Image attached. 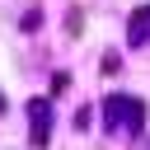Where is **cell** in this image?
Here are the masks:
<instances>
[{"instance_id": "obj_1", "label": "cell", "mask_w": 150, "mask_h": 150, "mask_svg": "<svg viewBox=\"0 0 150 150\" xmlns=\"http://www.w3.org/2000/svg\"><path fill=\"white\" fill-rule=\"evenodd\" d=\"M103 122L112 127V131H141L145 127V103L141 98H131V94H108L103 98Z\"/></svg>"}, {"instance_id": "obj_2", "label": "cell", "mask_w": 150, "mask_h": 150, "mask_svg": "<svg viewBox=\"0 0 150 150\" xmlns=\"http://www.w3.org/2000/svg\"><path fill=\"white\" fill-rule=\"evenodd\" d=\"M47 136H52V98H28V145L47 150Z\"/></svg>"}, {"instance_id": "obj_3", "label": "cell", "mask_w": 150, "mask_h": 150, "mask_svg": "<svg viewBox=\"0 0 150 150\" xmlns=\"http://www.w3.org/2000/svg\"><path fill=\"white\" fill-rule=\"evenodd\" d=\"M127 38H131V47H141V42H150V5H141V9H131V19H127Z\"/></svg>"}, {"instance_id": "obj_4", "label": "cell", "mask_w": 150, "mask_h": 150, "mask_svg": "<svg viewBox=\"0 0 150 150\" xmlns=\"http://www.w3.org/2000/svg\"><path fill=\"white\" fill-rule=\"evenodd\" d=\"M5 108H9V103H5V94H0V117H5Z\"/></svg>"}]
</instances>
